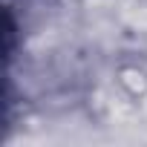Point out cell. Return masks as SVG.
<instances>
[]
</instances>
